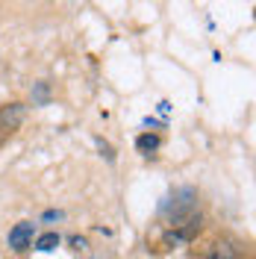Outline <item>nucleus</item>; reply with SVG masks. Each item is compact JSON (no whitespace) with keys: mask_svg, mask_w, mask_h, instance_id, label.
Segmentation results:
<instances>
[{"mask_svg":"<svg viewBox=\"0 0 256 259\" xmlns=\"http://www.w3.org/2000/svg\"><path fill=\"white\" fill-rule=\"evenodd\" d=\"M162 212L174 224V230L183 224H192V221H200V215H197V192L192 186H183V189L171 192V197L165 200Z\"/></svg>","mask_w":256,"mask_h":259,"instance_id":"obj_1","label":"nucleus"},{"mask_svg":"<svg viewBox=\"0 0 256 259\" xmlns=\"http://www.w3.org/2000/svg\"><path fill=\"white\" fill-rule=\"evenodd\" d=\"M32 236H35V224H30V221H21V224H15L12 230H9V247L12 250H27L32 244Z\"/></svg>","mask_w":256,"mask_h":259,"instance_id":"obj_2","label":"nucleus"},{"mask_svg":"<svg viewBox=\"0 0 256 259\" xmlns=\"http://www.w3.org/2000/svg\"><path fill=\"white\" fill-rule=\"evenodd\" d=\"M24 115H27V109H24L21 103H9V106H3V109H0V130H3V133L15 130L18 124L24 121Z\"/></svg>","mask_w":256,"mask_h":259,"instance_id":"obj_3","label":"nucleus"},{"mask_svg":"<svg viewBox=\"0 0 256 259\" xmlns=\"http://www.w3.org/2000/svg\"><path fill=\"white\" fill-rule=\"evenodd\" d=\"M35 247H38L41 253H50V250H56V247H59V236H56V233H45V236L35 242Z\"/></svg>","mask_w":256,"mask_h":259,"instance_id":"obj_4","label":"nucleus"},{"mask_svg":"<svg viewBox=\"0 0 256 259\" xmlns=\"http://www.w3.org/2000/svg\"><path fill=\"white\" fill-rule=\"evenodd\" d=\"M136 147H139L142 153H147V150H156V147H159V139H156V136H150V133H144V136H139Z\"/></svg>","mask_w":256,"mask_h":259,"instance_id":"obj_5","label":"nucleus"},{"mask_svg":"<svg viewBox=\"0 0 256 259\" xmlns=\"http://www.w3.org/2000/svg\"><path fill=\"white\" fill-rule=\"evenodd\" d=\"M206 259H241L239 253H233V250H224V247H218V250H212Z\"/></svg>","mask_w":256,"mask_h":259,"instance_id":"obj_6","label":"nucleus"}]
</instances>
